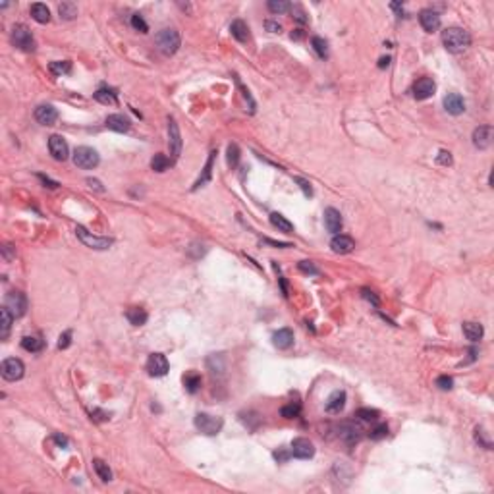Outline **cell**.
Returning <instances> with one entry per match:
<instances>
[{
    "label": "cell",
    "mask_w": 494,
    "mask_h": 494,
    "mask_svg": "<svg viewBox=\"0 0 494 494\" xmlns=\"http://www.w3.org/2000/svg\"><path fill=\"white\" fill-rule=\"evenodd\" d=\"M442 43L450 52H463L471 45V37L462 27H448L442 31Z\"/></svg>",
    "instance_id": "obj_1"
},
{
    "label": "cell",
    "mask_w": 494,
    "mask_h": 494,
    "mask_svg": "<svg viewBox=\"0 0 494 494\" xmlns=\"http://www.w3.org/2000/svg\"><path fill=\"white\" fill-rule=\"evenodd\" d=\"M222 425H224L222 417H216V415L197 413V417H195V427H197V430L203 432V434H207V436L218 434L220 429H222Z\"/></svg>",
    "instance_id": "obj_2"
},
{
    "label": "cell",
    "mask_w": 494,
    "mask_h": 494,
    "mask_svg": "<svg viewBox=\"0 0 494 494\" xmlns=\"http://www.w3.org/2000/svg\"><path fill=\"white\" fill-rule=\"evenodd\" d=\"M76 236L80 238V241L83 245L91 247V249H97V251H104L112 245L110 238H100V236H93L91 232H87L83 226H78L76 228Z\"/></svg>",
    "instance_id": "obj_3"
},
{
    "label": "cell",
    "mask_w": 494,
    "mask_h": 494,
    "mask_svg": "<svg viewBox=\"0 0 494 494\" xmlns=\"http://www.w3.org/2000/svg\"><path fill=\"white\" fill-rule=\"evenodd\" d=\"M157 45H159L160 52H164L166 56L174 54L176 50L180 48V33L176 29H162L157 35Z\"/></svg>",
    "instance_id": "obj_4"
},
{
    "label": "cell",
    "mask_w": 494,
    "mask_h": 494,
    "mask_svg": "<svg viewBox=\"0 0 494 494\" xmlns=\"http://www.w3.org/2000/svg\"><path fill=\"white\" fill-rule=\"evenodd\" d=\"M99 153L91 147H78L74 151V164L83 170H91L99 164Z\"/></svg>",
    "instance_id": "obj_5"
},
{
    "label": "cell",
    "mask_w": 494,
    "mask_h": 494,
    "mask_svg": "<svg viewBox=\"0 0 494 494\" xmlns=\"http://www.w3.org/2000/svg\"><path fill=\"white\" fill-rule=\"evenodd\" d=\"M4 307L14 315V319L23 317L25 311H27V297L21 292H10L6 296V299H4Z\"/></svg>",
    "instance_id": "obj_6"
},
{
    "label": "cell",
    "mask_w": 494,
    "mask_h": 494,
    "mask_svg": "<svg viewBox=\"0 0 494 494\" xmlns=\"http://www.w3.org/2000/svg\"><path fill=\"white\" fill-rule=\"evenodd\" d=\"M0 373L6 381L14 383V381H19L25 373V365L21 363V359H16V357H8L2 361V367H0Z\"/></svg>",
    "instance_id": "obj_7"
},
{
    "label": "cell",
    "mask_w": 494,
    "mask_h": 494,
    "mask_svg": "<svg viewBox=\"0 0 494 494\" xmlns=\"http://www.w3.org/2000/svg\"><path fill=\"white\" fill-rule=\"evenodd\" d=\"M12 43H14L19 50H25V52L35 50V39H33L31 31H29L25 25H16V27L12 29Z\"/></svg>",
    "instance_id": "obj_8"
},
{
    "label": "cell",
    "mask_w": 494,
    "mask_h": 494,
    "mask_svg": "<svg viewBox=\"0 0 494 494\" xmlns=\"http://www.w3.org/2000/svg\"><path fill=\"white\" fill-rule=\"evenodd\" d=\"M147 371L151 377H164L168 373V359L162 353H151L147 359Z\"/></svg>",
    "instance_id": "obj_9"
},
{
    "label": "cell",
    "mask_w": 494,
    "mask_h": 494,
    "mask_svg": "<svg viewBox=\"0 0 494 494\" xmlns=\"http://www.w3.org/2000/svg\"><path fill=\"white\" fill-rule=\"evenodd\" d=\"M294 458H299V460H309L315 456V444L309 440V438H296L292 442V452H290Z\"/></svg>",
    "instance_id": "obj_10"
},
{
    "label": "cell",
    "mask_w": 494,
    "mask_h": 494,
    "mask_svg": "<svg viewBox=\"0 0 494 494\" xmlns=\"http://www.w3.org/2000/svg\"><path fill=\"white\" fill-rule=\"evenodd\" d=\"M168 145H170L172 157L178 159L182 153V135H180V128H178L174 118H168Z\"/></svg>",
    "instance_id": "obj_11"
},
{
    "label": "cell",
    "mask_w": 494,
    "mask_h": 494,
    "mask_svg": "<svg viewBox=\"0 0 494 494\" xmlns=\"http://www.w3.org/2000/svg\"><path fill=\"white\" fill-rule=\"evenodd\" d=\"M48 151L56 160H66L68 153H70L68 143H66V139L62 135H50L48 137Z\"/></svg>",
    "instance_id": "obj_12"
},
{
    "label": "cell",
    "mask_w": 494,
    "mask_h": 494,
    "mask_svg": "<svg viewBox=\"0 0 494 494\" xmlns=\"http://www.w3.org/2000/svg\"><path fill=\"white\" fill-rule=\"evenodd\" d=\"M436 91V83L430 80V78H421V80L415 81L413 85V97L417 100H425L429 97L434 95Z\"/></svg>",
    "instance_id": "obj_13"
},
{
    "label": "cell",
    "mask_w": 494,
    "mask_h": 494,
    "mask_svg": "<svg viewBox=\"0 0 494 494\" xmlns=\"http://www.w3.org/2000/svg\"><path fill=\"white\" fill-rule=\"evenodd\" d=\"M35 120L43 126H52L58 120V110L52 104H41L35 108Z\"/></svg>",
    "instance_id": "obj_14"
},
{
    "label": "cell",
    "mask_w": 494,
    "mask_h": 494,
    "mask_svg": "<svg viewBox=\"0 0 494 494\" xmlns=\"http://www.w3.org/2000/svg\"><path fill=\"white\" fill-rule=\"evenodd\" d=\"M330 247L334 253H340V255H348L355 249V241L350 238V236H344V234H336L332 241H330Z\"/></svg>",
    "instance_id": "obj_15"
},
{
    "label": "cell",
    "mask_w": 494,
    "mask_h": 494,
    "mask_svg": "<svg viewBox=\"0 0 494 494\" xmlns=\"http://www.w3.org/2000/svg\"><path fill=\"white\" fill-rule=\"evenodd\" d=\"M324 226H326V230L330 232V234H340L342 232V214H340V210H336V208H326L324 210Z\"/></svg>",
    "instance_id": "obj_16"
},
{
    "label": "cell",
    "mask_w": 494,
    "mask_h": 494,
    "mask_svg": "<svg viewBox=\"0 0 494 494\" xmlns=\"http://www.w3.org/2000/svg\"><path fill=\"white\" fill-rule=\"evenodd\" d=\"M493 143V126H479L473 131V145L477 149H489Z\"/></svg>",
    "instance_id": "obj_17"
},
{
    "label": "cell",
    "mask_w": 494,
    "mask_h": 494,
    "mask_svg": "<svg viewBox=\"0 0 494 494\" xmlns=\"http://www.w3.org/2000/svg\"><path fill=\"white\" fill-rule=\"evenodd\" d=\"M361 427H357V425H353V423H346V425H342L340 427V438L346 442V444H357L359 440H361Z\"/></svg>",
    "instance_id": "obj_18"
},
{
    "label": "cell",
    "mask_w": 494,
    "mask_h": 494,
    "mask_svg": "<svg viewBox=\"0 0 494 494\" xmlns=\"http://www.w3.org/2000/svg\"><path fill=\"white\" fill-rule=\"evenodd\" d=\"M419 21H421L423 29L427 33L436 31V29L440 27V16H438V12H434V10H423V12L419 14Z\"/></svg>",
    "instance_id": "obj_19"
},
{
    "label": "cell",
    "mask_w": 494,
    "mask_h": 494,
    "mask_svg": "<svg viewBox=\"0 0 494 494\" xmlns=\"http://www.w3.org/2000/svg\"><path fill=\"white\" fill-rule=\"evenodd\" d=\"M444 108H446L450 114L454 116H460L463 110H465V100L462 99V95L458 93H448L444 97Z\"/></svg>",
    "instance_id": "obj_20"
},
{
    "label": "cell",
    "mask_w": 494,
    "mask_h": 494,
    "mask_svg": "<svg viewBox=\"0 0 494 494\" xmlns=\"http://www.w3.org/2000/svg\"><path fill=\"white\" fill-rule=\"evenodd\" d=\"M272 344L278 348V350H288L292 344H294V332L290 328H280L272 334Z\"/></svg>",
    "instance_id": "obj_21"
},
{
    "label": "cell",
    "mask_w": 494,
    "mask_h": 494,
    "mask_svg": "<svg viewBox=\"0 0 494 494\" xmlns=\"http://www.w3.org/2000/svg\"><path fill=\"white\" fill-rule=\"evenodd\" d=\"M129 126H131V122H129L124 114H110V116L106 118V128L112 129V131L124 133V131H128L129 129Z\"/></svg>",
    "instance_id": "obj_22"
},
{
    "label": "cell",
    "mask_w": 494,
    "mask_h": 494,
    "mask_svg": "<svg viewBox=\"0 0 494 494\" xmlns=\"http://www.w3.org/2000/svg\"><path fill=\"white\" fill-rule=\"evenodd\" d=\"M346 405V392L344 390H336L330 394V398L326 401V411L328 413H340Z\"/></svg>",
    "instance_id": "obj_23"
},
{
    "label": "cell",
    "mask_w": 494,
    "mask_h": 494,
    "mask_svg": "<svg viewBox=\"0 0 494 494\" xmlns=\"http://www.w3.org/2000/svg\"><path fill=\"white\" fill-rule=\"evenodd\" d=\"M230 31H232V37L238 39L239 43H245L249 39V27L243 19H234L230 25Z\"/></svg>",
    "instance_id": "obj_24"
},
{
    "label": "cell",
    "mask_w": 494,
    "mask_h": 494,
    "mask_svg": "<svg viewBox=\"0 0 494 494\" xmlns=\"http://www.w3.org/2000/svg\"><path fill=\"white\" fill-rule=\"evenodd\" d=\"M126 319H128L133 326H141V324L147 322L149 315H147V311L141 309V307H129L128 311H126Z\"/></svg>",
    "instance_id": "obj_25"
},
{
    "label": "cell",
    "mask_w": 494,
    "mask_h": 494,
    "mask_svg": "<svg viewBox=\"0 0 494 494\" xmlns=\"http://www.w3.org/2000/svg\"><path fill=\"white\" fill-rule=\"evenodd\" d=\"M463 334L469 342H479L485 334V330L479 322H463Z\"/></svg>",
    "instance_id": "obj_26"
},
{
    "label": "cell",
    "mask_w": 494,
    "mask_h": 494,
    "mask_svg": "<svg viewBox=\"0 0 494 494\" xmlns=\"http://www.w3.org/2000/svg\"><path fill=\"white\" fill-rule=\"evenodd\" d=\"M29 12H31L33 19L39 21V23H48V19H50V10L47 8V4H41V2L31 4Z\"/></svg>",
    "instance_id": "obj_27"
},
{
    "label": "cell",
    "mask_w": 494,
    "mask_h": 494,
    "mask_svg": "<svg viewBox=\"0 0 494 494\" xmlns=\"http://www.w3.org/2000/svg\"><path fill=\"white\" fill-rule=\"evenodd\" d=\"M271 224L274 228H278L280 232H284V234H292V232H294V224L290 222L286 216H282L280 212H272Z\"/></svg>",
    "instance_id": "obj_28"
},
{
    "label": "cell",
    "mask_w": 494,
    "mask_h": 494,
    "mask_svg": "<svg viewBox=\"0 0 494 494\" xmlns=\"http://www.w3.org/2000/svg\"><path fill=\"white\" fill-rule=\"evenodd\" d=\"M0 319H2V324H0V338H2V340H6L8 334H10V326H12L14 315H12L6 307H2V309H0Z\"/></svg>",
    "instance_id": "obj_29"
},
{
    "label": "cell",
    "mask_w": 494,
    "mask_h": 494,
    "mask_svg": "<svg viewBox=\"0 0 494 494\" xmlns=\"http://www.w3.org/2000/svg\"><path fill=\"white\" fill-rule=\"evenodd\" d=\"M214 157H216V153L212 151L210 155H208V160L207 164H205V170H203V176L195 182V186H193V190H199V188H203L205 184H207L208 180H210V176H212V162H214Z\"/></svg>",
    "instance_id": "obj_30"
},
{
    "label": "cell",
    "mask_w": 494,
    "mask_h": 494,
    "mask_svg": "<svg viewBox=\"0 0 494 494\" xmlns=\"http://www.w3.org/2000/svg\"><path fill=\"white\" fill-rule=\"evenodd\" d=\"M93 469H95V473L99 475L100 481H104V483L112 481V471L106 462H102V460H93Z\"/></svg>",
    "instance_id": "obj_31"
},
{
    "label": "cell",
    "mask_w": 494,
    "mask_h": 494,
    "mask_svg": "<svg viewBox=\"0 0 494 494\" xmlns=\"http://www.w3.org/2000/svg\"><path fill=\"white\" fill-rule=\"evenodd\" d=\"M43 346H45V342L41 340V338H37V336H25V338H21V348L25 351H41L43 350Z\"/></svg>",
    "instance_id": "obj_32"
},
{
    "label": "cell",
    "mask_w": 494,
    "mask_h": 494,
    "mask_svg": "<svg viewBox=\"0 0 494 494\" xmlns=\"http://www.w3.org/2000/svg\"><path fill=\"white\" fill-rule=\"evenodd\" d=\"M95 99L99 102H102V104H116V91L114 89H106V87H100L95 93Z\"/></svg>",
    "instance_id": "obj_33"
},
{
    "label": "cell",
    "mask_w": 494,
    "mask_h": 494,
    "mask_svg": "<svg viewBox=\"0 0 494 494\" xmlns=\"http://www.w3.org/2000/svg\"><path fill=\"white\" fill-rule=\"evenodd\" d=\"M58 12H60V17L62 19H76L78 16V6L74 4V2H62L60 6H58Z\"/></svg>",
    "instance_id": "obj_34"
},
{
    "label": "cell",
    "mask_w": 494,
    "mask_h": 494,
    "mask_svg": "<svg viewBox=\"0 0 494 494\" xmlns=\"http://www.w3.org/2000/svg\"><path fill=\"white\" fill-rule=\"evenodd\" d=\"M184 384H186V388H188L190 394H195L199 390V386H201V377L197 373H188L184 377Z\"/></svg>",
    "instance_id": "obj_35"
},
{
    "label": "cell",
    "mask_w": 494,
    "mask_h": 494,
    "mask_svg": "<svg viewBox=\"0 0 494 494\" xmlns=\"http://www.w3.org/2000/svg\"><path fill=\"white\" fill-rule=\"evenodd\" d=\"M168 166H170V159L166 155H155L153 160H151V168L155 172H166Z\"/></svg>",
    "instance_id": "obj_36"
},
{
    "label": "cell",
    "mask_w": 494,
    "mask_h": 494,
    "mask_svg": "<svg viewBox=\"0 0 494 494\" xmlns=\"http://www.w3.org/2000/svg\"><path fill=\"white\" fill-rule=\"evenodd\" d=\"M311 45H313V50L317 52V56L319 58H326L328 56V45H326V41L324 39H320V37H313L311 39Z\"/></svg>",
    "instance_id": "obj_37"
},
{
    "label": "cell",
    "mask_w": 494,
    "mask_h": 494,
    "mask_svg": "<svg viewBox=\"0 0 494 494\" xmlns=\"http://www.w3.org/2000/svg\"><path fill=\"white\" fill-rule=\"evenodd\" d=\"M269 10H271L272 14H284L288 10H292V6H290V2H286V0H271L269 2Z\"/></svg>",
    "instance_id": "obj_38"
},
{
    "label": "cell",
    "mask_w": 494,
    "mask_h": 494,
    "mask_svg": "<svg viewBox=\"0 0 494 494\" xmlns=\"http://www.w3.org/2000/svg\"><path fill=\"white\" fill-rule=\"evenodd\" d=\"M301 411V405L299 403H288L284 405L282 409H280V415L284 417V419H294V417H297Z\"/></svg>",
    "instance_id": "obj_39"
},
{
    "label": "cell",
    "mask_w": 494,
    "mask_h": 494,
    "mask_svg": "<svg viewBox=\"0 0 494 494\" xmlns=\"http://www.w3.org/2000/svg\"><path fill=\"white\" fill-rule=\"evenodd\" d=\"M239 162V147L236 143L228 145V166L236 168Z\"/></svg>",
    "instance_id": "obj_40"
},
{
    "label": "cell",
    "mask_w": 494,
    "mask_h": 494,
    "mask_svg": "<svg viewBox=\"0 0 494 494\" xmlns=\"http://www.w3.org/2000/svg\"><path fill=\"white\" fill-rule=\"evenodd\" d=\"M72 70V64L64 60V62H50V72L56 74V76H62V74H70Z\"/></svg>",
    "instance_id": "obj_41"
},
{
    "label": "cell",
    "mask_w": 494,
    "mask_h": 494,
    "mask_svg": "<svg viewBox=\"0 0 494 494\" xmlns=\"http://www.w3.org/2000/svg\"><path fill=\"white\" fill-rule=\"evenodd\" d=\"M355 415L359 419H363V421H377L379 419V411L377 409H369V407H361Z\"/></svg>",
    "instance_id": "obj_42"
},
{
    "label": "cell",
    "mask_w": 494,
    "mask_h": 494,
    "mask_svg": "<svg viewBox=\"0 0 494 494\" xmlns=\"http://www.w3.org/2000/svg\"><path fill=\"white\" fill-rule=\"evenodd\" d=\"M131 25H133V29H137V31H141V33L149 31V25L145 23V19L139 16V14H133V16H131Z\"/></svg>",
    "instance_id": "obj_43"
},
{
    "label": "cell",
    "mask_w": 494,
    "mask_h": 494,
    "mask_svg": "<svg viewBox=\"0 0 494 494\" xmlns=\"http://www.w3.org/2000/svg\"><path fill=\"white\" fill-rule=\"evenodd\" d=\"M386 434H388V427L386 425H379V427H375V429L369 432L371 440H383V438H386Z\"/></svg>",
    "instance_id": "obj_44"
},
{
    "label": "cell",
    "mask_w": 494,
    "mask_h": 494,
    "mask_svg": "<svg viewBox=\"0 0 494 494\" xmlns=\"http://www.w3.org/2000/svg\"><path fill=\"white\" fill-rule=\"evenodd\" d=\"M436 386L440 388V390H452V386H454V379L452 377H438L436 379Z\"/></svg>",
    "instance_id": "obj_45"
},
{
    "label": "cell",
    "mask_w": 494,
    "mask_h": 494,
    "mask_svg": "<svg viewBox=\"0 0 494 494\" xmlns=\"http://www.w3.org/2000/svg\"><path fill=\"white\" fill-rule=\"evenodd\" d=\"M297 267H299V271L305 272V274H319V269H317L311 261H301Z\"/></svg>",
    "instance_id": "obj_46"
},
{
    "label": "cell",
    "mask_w": 494,
    "mask_h": 494,
    "mask_svg": "<svg viewBox=\"0 0 494 494\" xmlns=\"http://www.w3.org/2000/svg\"><path fill=\"white\" fill-rule=\"evenodd\" d=\"M70 344H72V330H66L64 334H60V338H58V350L70 348Z\"/></svg>",
    "instance_id": "obj_47"
},
{
    "label": "cell",
    "mask_w": 494,
    "mask_h": 494,
    "mask_svg": "<svg viewBox=\"0 0 494 494\" xmlns=\"http://www.w3.org/2000/svg\"><path fill=\"white\" fill-rule=\"evenodd\" d=\"M475 440H477V442H481V444L487 448V450H491V448H493L491 440H487V438H485V430H483V429L475 430Z\"/></svg>",
    "instance_id": "obj_48"
},
{
    "label": "cell",
    "mask_w": 494,
    "mask_h": 494,
    "mask_svg": "<svg viewBox=\"0 0 494 494\" xmlns=\"http://www.w3.org/2000/svg\"><path fill=\"white\" fill-rule=\"evenodd\" d=\"M436 162H438V164H444V166H450V164H452V155H450L448 151H440L438 157H436Z\"/></svg>",
    "instance_id": "obj_49"
},
{
    "label": "cell",
    "mask_w": 494,
    "mask_h": 494,
    "mask_svg": "<svg viewBox=\"0 0 494 494\" xmlns=\"http://www.w3.org/2000/svg\"><path fill=\"white\" fill-rule=\"evenodd\" d=\"M296 182L299 184V188H301L303 193H305L307 197H311V195H313V190H311V184H309L307 180H303V178H296Z\"/></svg>",
    "instance_id": "obj_50"
},
{
    "label": "cell",
    "mask_w": 494,
    "mask_h": 494,
    "mask_svg": "<svg viewBox=\"0 0 494 494\" xmlns=\"http://www.w3.org/2000/svg\"><path fill=\"white\" fill-rule=\"evenodd\" d=\"M292 14H294V17H296L299 23H305V21H307V17H305V14H303V10L299 6H294V8H292Z\"/></svg>",
    "instance_id": "obj_51"
},
{
    "label": "cell",
    "mask_w": 494,
    "mask_h": 494,
    "mask_svg": "<svg viewBox=\"0 0 494 494\" xmlns=\"http://www.w3.org/2000/svg\"><path fill=\"white\" fill-rule=\"evenodd\" d=\"M39 180L45 184V188H50V190H56L58 188V182H52L50 178H47V176H43V174H39Z\"/></svg>",
    "instance_id": "obj_52"
},
{
    "label": "cell",
    "mask_w": 494,
    "mask_h": 494,
    "mask_svg": "<svg viewBox=\"0 0 494 494\" xmlns=\"http://www.w3.org/2000/svg\"><path fill=\"white\" fill-rule=\"evenodd\" d=\"M363 297H365V299H369V301L373 303L375 307H379V299H377V296H375L373 292H369V290H363Z\"/></svg>",
    "instance_id": "obj_53"
},
{
    "label": "cell",
    "mask_w": 494,
    "mask_h": 494,
    "mask_svg": "<svg viewBox=\"0 0 494 494\" xmlns=\"http://www.w3.org/2000/svg\"><path fill=\"white\" fill-rule=\"evenodd\" d=\"M87 184H89V188H93V190H97V192H104V188L100 186V182L99 180H93V178H87Z\"/></svg>",
    "instance_id": "obj_54"
},
{
    "label": "cell",
    "mask_w": 494,
    "mask_h": 494,
    "mask_svg": "<svg viewBox=\"0 0 494 494\" xmlns=\"http://www.w3.org/2000/svg\"><path fill=\"white\" fill-rule=\"evenodd\" d=\"M265 27H267L271 33H280V29H282L278 21H267V23H265Z\"/></svg>",
    "instance_id": "obj_55"
},
{
    "label": "cell",
    "mask_w": 494,
    "mask_h": 494,
    "mask_svg": "<svg viewBox=\"0 0 494 494\" xmlns=\"http://www.w3.org/2000/svg\"><path fill=\"white\" fill-rule=\"evenodd\" d=\"M288 456H290V454H288V452H284V450H280V452H274V458H276L278 462H286Z\"/></svg>",
    "instance_id": "obj_56"
},
{
    "label": "cell",
    "mask_w": 494,
    "mask_h": 494,
    "mask_svg": "<svg viewBox=\"0 0 494 494\" xmlns=\"http://www.w3.org/2000/svg\"><path fill=\"white\" fill-rule=\"evenodd\" d=\"M265 243H269L272 247H292L290 243H282V241H272V239H265Z\"/></svg>",
    "instance_id": "obj_57"
},
{
    "label": "cell",
    "mask_w": 494,
    "mask_h": 494,
    "mask_svg": "<svg viewBox=\"0 0 494 494\" xmlns=\"http://www.w3.org/2000/svg\"><path fill=\"white\" fill-rule=\"evenodd\" d=\"M388 64H390V58H388V56L379 60V68H388Z\"/></svg>",
    "instance_id": "obj_58"
},
{
    "label": "cell",
    "mask_w": 494,
    "mask_h": 494,
    "mask_svg": "<svg viewBox=\"0 0 494 494\" xmlns=\"http://www.w3.org/2000/svg\"><path fill=\"white\" fill-rule=\"evenodd\" d=\"M54 440H56L58 444H62V446H66V444H68V440H66L64 436H60V434H56V436H54Z\"/></svg>",
    "instance_id": "obj_59"
},
{
    "label": "cell",
    "mask_w": 494,
    "mask_h": 494,
    "mask_svg": "<svg viewBox=\"0 0 494 494\" xmlns=\"http://www.w3.org/2000/svg\"><path fill=\"white\" fill-rule=\"evenodd\" d=\"M301 37H303L301 29H296V31H292V39H301Z\"/></svg>",
    "instance_id": "obj_60"
}]
</instances>
